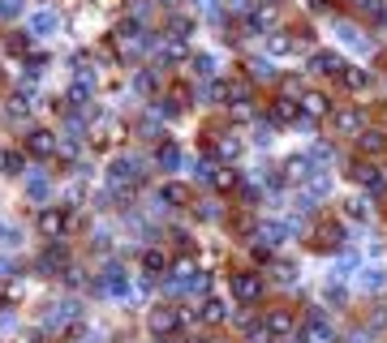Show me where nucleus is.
Listing matches in <instances>:
<instances>
[{
  "label": "nucleus",
  "instance_id": "nucleus-33",
  "mask_svg": "<svg viewBox=\"0 0 387 343\" xmlns=\"http://www.w3.org/2000/svg\"><path fill=\"white\" fill-rule=\"evenodd\" d=\"M220 94H228V90L220 86V81H202V86H198V103H215Z\"/></svg>",
  "mask_w": 387,
  "mask_h": 343
},
{
  "label": "nucleus",
  "instance_id": "nucleus-29",
  "mask_svg": "<svg viewBox=\"0 0 387 343\" xmlns=\"http://www.w3.org/2000/svg\"><path fill=\"white\" fill-rule=\"evenodd\" d=\"M293 47H297L293 35H280V30H276V35H267V52H271V56H288Z\"/></svg>",
  "mask_w": 387,
  "mask_h": 343
},
{
  "label": "nucleus",
  "instance_id": "nucleus-14",
  "mask_svg": "<svg viewBox=\"0 0 387 343\" xmlns=\"http://www.w3.org/2000/svg\"><path fill=\"white\" fill-rule=\"evenodd\" d=\"M310 69H314V73H322V77H344L349 64H344L340 56H336V52H314V56H310Z\"/></svg>",
  "mask_w": 387,
  "mask_h": 343
},
{
  "label": "nucleus",
  "instance_id": "nucleus-2",
  "mask_svg": "<svg viewBox=\"0 0 387 343\" xmlns=\"http://www.w3.org/2000/svg\"><path fill=\"white\" fill-rule=\"evenodd\" d=\"M78 318H82V309H78L73 301H60V305H47V314H43V331L47 335H64V331H73Z\"/></svg>",
  "mask_w": 387,
  "mask_h": 343
},
{
  "label": "nucleus",
  "instance_id": "nucleus-35",
  "mask_svg": "<svg viewBox=\"0 0 387 343\" xmlns=\"http://www.w3.org/2000/svg\"><path fill=\"white\" fill-rule=\"evenodd\" d=\"M349 5L357 9L362 18H379V13H383V0H349Z\"/></svg>",
  "mask_w": 387,
  "mask_h": 343
},
{
  "label": "nucleus",
  "instance_id": "nucleus-1",
  "mask_svg": "<svg viewBox=\"0 0 387 343\" xmlns=\"http://www.w3.org/2000/svg\"><path fill=\"white\" fill-rule=\"evenodd\" d=\"M142 176H147V172H142L138 159H117V163L108 168V189L121 193V198H129V193L142 185Z\"/></svg>",
  "mask_w": 387,
  "mask_h": 343
},
{
  "label": "nucleus",
  "instance_id": "nucleus-30",
  "mask_svg": "<svg viewBox=\"0 0 387 343\" xmlns=\"http://www.w3.org/2000/svg\"><path fill=\"white\" fill-rule=\"evenodd\" d=\"M271 120H301V112H297V103L293 99H276V103H271Z\"/></svg>",
  "mask_w": 387,
  "mask_h": 343
},
{
  "label": "nucleus",
  "instance_id": "nucleus-26",
  "mask_svg": "<svg viewBox=\"0 0 387 343\" xmlns=\"http://www.w3.org/2000/svg\"><path fill=\"white\" fill-rule=\"evenodd\" d=\"M357 146H362L366 155H383V151H387V138L379 134V129H362V134H357Z\"/></svg>",
  "mask_w": 387,
  "mask_h": 343
},
{
  "label": "nucleus",
  "instance_id": "nucleus-28",
  "mask_svg": "<svg viewBox=\"0 0 387 343\" xmlns=\"http://www.w3.org/2000/svg\"><path fill=\"white\" fill-rule=\"evenodd\" d=\"M189 69H194V77L211 81V77H215V56H211V52H198V56L189 60Z\"/></svg>",
  "mask_w": 387,
  "mask_h": 343
},
{
  "label": "nucleus",
  "instance_id": "nucleus-41",
  "mask_svg": "<svg viewBox=\"0 0 387 343\" xmlns=\"http://www.w3.org/2000/svg\"><path fill=\"white\" fill-rule=\"evenodd\" d=\"M224 5H228V13H233V18H250V13H254V5H250V0H224Z\"/></svg>",
  "mask_w": 387,
  "mask_h": 343
},
{
  "label": "nucleus",
  "instance_id": "nucleus-36",
  "mask_svg": "<svg viewBox=\"0 0 387 343\" xmlns=\"http://www.w3.org/2000/svg\"><path fill=\"white\" fill-rule=\"evenodd\" d=\"M250 77L254 81H271V77H276V69H271V60H250Z\"/></svg>",
  "mask_w": 387,
  "mask_h": 343
},
{
  "label": "nucleus",
  "instance_id": "nucleus-37",
  "mask_svg": "<svg viewBox=\"0 0 387 343\" xmlns=\"http://www.w3.org/2000/svg\"><path fill=\"white\" fill-rule=\"evenodd\" d=\"M211 185H215V189H224V193H228V189H237V185H241V176H237V172H228V168H220Z\"/></svg>",
  "mask_w": 387,
  "mask_h": 343
},
{
  "label": "nucleus",
  "instance_id": "nucleus-8",
  "mask_svg": "<svg viewBox=\"0 0 387 343\" xmlns=\"http://www.w3.org/2000/svg\"><path fill=\"white\" fill-rule=\"evenodd\" d=\"M95 288H99V292H108V296H129V270L112 262V266H104V275H99V279H95Z\"/></svg>",
  "mask_w": 387,
  "mask_h": 343
},
{
  "label": "nucleus",
  "instance_id": "nucleus-46",
  "mask_svg": "<svg viewBox=\"0 0 387 343\" xmlns=\"http://www.w3.org/2000/svg\"><path fill=\"white\" fill-rule=\"evenodd\" d=\"M5 163H9V155H5V151H0V172H5Z\"/></svg>",
  "mask_w": 387,
  "mask_h": 343
},
{
  "label": "nucleus",
  "instance_id": "nucleus-15",
  "mask_svg": "<svg viewBox=\"0 0 387 343\" xmlns=\"http://www.w3.org/2000/svg\"><path fill=\"white\" fill-rule=\"evenodd\" d=\"M327 112H331L327 94H318V90H305V94H301V120H322Z\"/></svg>",
  "mask_w": 387,
  "mask_h": 343
},
{
  "label": "nucleus",
  "instance_id": "nucleus-10",
  "mask_svg": "<svg viewBox=\"0 0 387 343\" xmlns=\"http://www.w3.org/2000/svg\"><path fill=\"white\" fill-rule=\"evenodd\" d=\"M64 262H69V249H64V240H52L35 266H39V275H60V270H64Z\"/></svg>",
  "mask_w": 387,
  "mask_h": 343
},
{
  "label": "nucleus",
  "instance_id": "nucleus-45",
  "mask_svg": "<svg viewBox=\"0 0 387 343\" xmlns=\"http://www.w3.org/2000/svg\"><path fill=\"white\" fill-rule=\"evenodd\" d=\"M310 9H314V13H327V9H331V0H310Z\"/></svg>",
  "mask_w": 387,
  "mask_h": 343
},
{
  "label": "nucleus",
  "instance_id": "nucleus-11",
  "mask_svg": "<svg viewBox=\"0 0 387 343\" xmlns=\"http://www.w3.org/2000/svg\"><path fill=\"white\" fill-rule=\"evenodd\" d=\"M26 30H30V35H56V30H60V13L56 9H35V13H30V18H26Z\"/></svg>",
  "mask_w": 387,
  "mask_h": 343
},
{
  "label": "nucleus",
  "instance_id": "nucleus-18",
  "mask_svg": "<svg viewBox=\"0 0 387 343\" xmlns=\"http://www.w3.org/2000/svg\"><path fill=\"white\" fill-rule=\"evenodd\" d=\"M344 244V227L340 223H318V232H314V249H340Z\"/></svg>",
  "mask_w": 387,
  "mask_h": 343
},
{
  "label": "nucleus",
  "instance_id": "nucleus-42",
  "mask_svg": "<svg viewBox=\"0 0 387 343\" xmlns=\"http://www.w3.org/2000/svg\"><path fill=\"white\" fill-rule=\"evenodd\" d=\"M246 26L254 30V35H263V30H267V13H263V9H254L250 18H246Z\"/></svg>",
  "mask_w": 387,
  "mask_h": 343
},
{
  "label": "nucleus",
  "instance_id": "nucleus-9",
  "mask_svg": "<svg viewBox=\"0 0 387 343\" xmlns=\"http://www.w3.org/2000/svg\"><path fill=\"white\" fill-rule=\"evenodd\" d=\"M263 326H267L271 339H288V335L297 331V318H293V309H267V314H263Z\"/></svg>",
  "mask_w": 387,
  "mask_h": 343
},
{
  "label": "nucleus",
  "instance_id": "nucleus-49",
  "mask_svg": "<svg viewBox=\"0 0 387 343\" xmlns=\"http://www.w3.org/2000/svg\"><path fill=\"white\" fill-rule=\"evenodd\" d=\"M271 343H284V339H271Z\"/></svg>",
  "mask_w": 387,
  "mask_h": 343
},
{
  "label": "nucleus",
  "instance_id": "nucleus-34",
  "mask_svg": "<svg viewBox=\"0 0 387 343\" xmlns=\"http://www.w3.org/2000/svg\"><path fill=\"white\" fill-rule=\"evenodd\" d=\"M9 52H13V56H26V52H30V30H18V35H9Z\"/></svg>",
  "mask_w": 387,
  "mask_h": 343
},
{
  "label": "nucleus",
  "instance_id": "nucleus-24",
  "mask_svg": "<svg viewBox=\"0 0 387 343\" xmlns=\"http://www.w3.org/2000/svg\"><path fill=\"white\" fill-rule=\"evenodd\" d=\"M258 240H267L263 249H276V244L288 240V223H263V227H258Z\"/></svg>",
  "mask_w": 387,
  "mask_h": 343
},
{
  "label": "nucleus",
  "instance_id": "nucleus-5",
  "mask_svg": "<svg viewBox=\"0 0 387 343\" xmlns=\"http://www.w3.org/2000/svg\"><path fill=\"white\" fill-rule=\"evenodd\" d=\"M112 43H117L121 52H142V47H151V39H147V30H142L138 18H129V22H121L112 30Z\"/></svg>",
  "mask_w": 387,
  "mask_h": 343
},
{
  "label": "nucleus",
  "instance_id": "nucleus-44",
  "mask_svg": "<svg viewBox=\"0 0 387 343\" xmlns=\"http://www.w3.org/2000/svg\"><path fill=\"white\" fill-rule=\"evenodd\" d=\"M327 301H331V305H344V288H336V283H327Z\"/></svg>",
  "mask_w": 387,
  "mask_h": 343
},
{
  "label": "nucleus",
  "instance_id": "nucleus-47",
  "mask_svg": "<svg viewBox=\"0 0 387 343\" xmlns=\"http://www.w3.org/2000/svg\"><path fill=\"white\" fill-rule=\"evenodd\" d=\"M194 5H211V0H194Z\"/></svg>",
  "mask_w": 387,
  "mask_h": 343
},
{
  "label": "nucleus",
  "instance_id": "nucleus-31",
  "mask_svg": "<svg viewBox=\"0 0 387 343\" xmlns=\"http://www.w3.org/2000/svg\"><path fill=\"white\" fill-rule=\"evenodd\" d=\"M142 270H147V275L168 270V257H164V249H147V253H142Z\"/></svg>",
  "mask_w": 387,
  "mask_h": 343
},
{
  "label": "nucleus",
  "instance_id": "nucleus-16",
  "mask_svg": "<svg viewBox=\"0 0 387 343\" xmlns=\"http://www.w3.org/2000/svg\"><path fill=\"white\" fill-rule=\"evenodd\" d=\"M349 176H353V181H357L362 189H375V193L383 189V172L375 168V163H366V159H362V163H353V168H349Z\"/></svg>",
  "mask_w": 387,
  "mask_h": 343
},
{
  "label": "nucleus",
  "instance_id": "nucleus-43",
  "mask_svg": "<svg viewBox=\"0 0 387 343\" xmlns=\"http://www.w3.org/2000/svg\"><path fill=\"white\" fill-rule=\"evenodd\" d=\"M168 35H176V39H185V35H189V22H185V18H172V26H168Z\"/></svg>",
  "mask_w": 387,
  "mask_h": 343
},
{
  "label": "nucleus",
  "instance_id": "nucleus-48",
  "mask_svg": "<svg viewBox=\"0 0 387 343\" xmlns=\"http://www.w3.org/2000/svg\"><path fill=\"white\" fill-rule=\"evenodd\" d=\"M164 5H176V0H164Z\"/></svg>",
  "mask_w": 387,
  "mask_h": 343
},
{
  "label": "nucleus",
  "instance_id": "nucleus-4",
  "mask_svg": "<svg viewBox=\"0 0 387 343\" xmlns=\"http://www.w3.org/2000/svg\"><path fill=\"white\" fill-rule=\"evenodd\" d=\"M228 288H233V301L254 305L258 296H263V275H258V270H233L228 275Z\"/></svg>",
  "mask_w": 387,
  "mask_h": 343
},
{
  "label": "nucleus",
  "instance_id": "nucleus-19",
  "mask_svg": "<svg viewBox=\"0 0 387 343\" xmlns=\"http://www.w3.org/2000/svg\"><path fill=\"white\" fill-rule=\"evenodd\" d=\"M26 198L30 202H47L52 198V176L47 172H26Z\"/></svg>",
  "mask_w": 387,
  "mask_h": 343
},
{
  "label": "nucleus",
  "instance_id": "nucleus-27",
  "mask_svg": "<svg viewBox=\"0 0 387 343\" xmlns=\"http://www.w3.org/2000/svg\"><path fill=\"white\" fill-rule=\"evenodd\" d=\"M159 60H164V64H176V60H185V39L168 35L164 43H159Z\"/></svg>",
  "mask_w": 387,
  "mask_h": 343
},
{
  "label": "nucleus",
  "instance_id": "nucleus-21",
  "mask_svg": "<svg viewBox=\"0 0 387 343\" xmlns=\"http://www.w3.org/2000/svg\"><path fill=\"white\" fill-rule=\"evenodd\" d=\"M155 163H159L164 172H176V168H181V146H176V142H159Z\"/></svg>",
  "mask_w": 387,
  "mask_h": 343
},
{
  "label": "nucleus",
  "instance_id": "nucleus-50",
  "mask_svg": "<svg viewBox=\"0 0 387 343\" xmlns=\"http://www.w3.org/2000/svg\"><path fill=\"white\" fill-rule=\"evenodd\" d=\"M267 5H276V0H267Z\"/></svg>",
  "mask_w": 387,
  "mask_h": 343
},
{
  "label": "nucleus",
  "instance_id": "nucleus-20",
  "mask_svg": "<svg viewBox=\"0 0 387 343\" xmlns=\"http://www.w3.org/2000/svg\"><path fill=\"white\" fill-rule=\"evenodd\" d=\"M189 202V189L181 181H168V185H159V206H185Z\"/></svg>",
  "mask_w": 387,
  "mask_h": 343
},
{
  "label": "nucleus",
  "instance_id": "nucleus-17",
  "mask_svg": "<svg viewBox=\"0 0 387 343\" xmlns=\"http://www.w3.org/2000/svg\"><path fill=\"white\" fill-rule=\"evenodd\" d=\"M176 326H181V314H176L172 305H159V309H151V331H155V335H172Z\"/></svg>",
  "mask_w": 387,
  "mask_h": 343
},
{
  "label": "nucleus",
  "instance_id": "nucleus-38",
  "mask_svg": "<svg viewBox=\"0 0 387 343\" xmlns=\"http://www.w3.org/2000/svg\"><path fill=\"white\" fill-rule=\"evenodd\" d=\"M344 215H349V219H370V202H366V198L344 202Z\"/></svg>",
  "mask_w": 387,
  "mask_h": 343
},
{
  "label": "nucleus",
  "instance_id": "nucleus-32",
  "mask_svg": "<svg viewBox=\"0 0 387 343\" xmlns=\"http://www.w3.org/2000/svg\"><path fill=\"white\" fill-rule=\"evenodd\" d=\"M340 86H344V90H366V86H370V73H366V69H344Z\"/></svg>",
  "mask_w": 387,
  "mask_h": 343
},
{
  "label": "nucleus",
  "instance_id": "nucleus-39",
  "mask_svg": "<svg viewBox=\"0 0 387 343\" xmlns=\"http://www.w3.org/2000/svg\"><path fill=\"white\" fill-rule=\"evenodd\" d=\"M383 283H387V279H383V270H362V288H366V292H379Z\"/></svg>",
  "mask_w": 387,
  "mask_h": 343
},
{
  "label": "nucleus",
  "instance_id": "nucleus-6",
  "mask_svg": "<svg viewBox=\"0 0 387 343\" xmlns=\"http://www.w3.org/2000/svg\"><path fill=\"white\" fill-rule=\"evenodd\" d=\"M60 151V138L52 134V129H30L26 134V155H35V159H52Z\"/></svg>",
  "mask_w": 387,
  "mask_h": 343
},
{
  "label": "nucleus",
  "instance_id": "nucleus-23",
  "mask_svg": "<svg viewBox=\"0 0 387 343\" xmlns=\"http://www.w3.org/2000/svg\"><path fill=\"white\" fill-rule=\"evenodd\" d=\"M159 77H164V69H138L134 73V90L138 94H155L159 90Z\"/></svg>",
  "mask_w": 387,
  "mask_h": 343
},
{
  "label": "nucleus",
  "instance_id": "nucleus-40",
  "mask_svg": "<svg viewBox=\"0 0 387 343\" xmlns=\"http://www.w3.org/2000/svg\"><path fill=\"white\" fill-rule=\"evenodd\" d=\"M22 13V0H0V22H13Z\"/></svg>",
  "mask_w": 387,
  "mask_h": 343
},
{
  "label": "nucleus",
  "instance_id": "nucleus-3",
  "mask_svg": "<svg viewBox=\"0 0 387 343\" xmlns=\"http://www.w3.org/2000/svg\"><path fill=\"white\" fill-rule=\"evenodd\" d=\"M297 343H336V331H331V322L322 309H310L301 322V331H297Z\"/></svg>",
  "mask_w": 387,
  "mask_h": 343
},
{
  "label": "nucleus",
  "instance_id": "nucleus-7",
  "mask_svg": "<svg viewBox=\"0 0 387 343\" xmlns=\"http://www.w3.org/2000/svg\"><path fill=\"white\" fill-rule=\"evenodd\" d=\"M64 227H69V210H64V206H43L39 210V232L47 240H60Z\"/></svg>",
  "mask_w": 387,
  "mask_h": 343
},
{
  "label": "nucleus",
  "instance_id": "nucleus-13",
  "mask_svg": "<svg viewBox=\"0 0 387 343\" xmlns=\"http://www.w3.org/2000/svg\"><path fill=\"white\" fill-rule=\"evenodd\" d=\"M331 125H336V134H340V138H357L362 129H366V116H362V107H340Z\"/></svg>",
  "mask_w": 387,
  "mask_h": 343
},
{
  "label": "nucleus",
  "instance_id": "nucleus-25",
  "mask_svg": "<svg viewBox=\"0 0 387 343\" xmlns=\"http://www.w3.org/2000/svg\"><path fill=\"white\" fill-rule=\"evenodd\" d=\"M237 155H241V138H237V134H220V138H215V159L233 163Z\"/></svg>",
  "mask_w": 387,
  "mask_h": 343
},
{
  "label": "nucleus",
  "instance_id": "nucleus-22",
  "mask_svg": "<svg viewBox=\"0 0 387 343\" xmlns=\"http://www.w3.org/2000/svg\"><path fill=\"white\" fill-rule=\"evenodd\" d=\"M198 318H202V322H211V326H220V322H228V305L215 301V296H207L202 309H198Z\"/></svg>",
  "mask_w": 387,
  "mask_h": 343
},
{
  "label": "nucleus",
  "instance_id": "nucleus-12",
  "mask_svg": "<svg viewBox=\"0 0 387 343\" xmlns=\"http://www.w3.org/2000/svg\"><path fill=\"white\" fill-rule=\"evenodd\" d=\"M336 35H340V43L353 47V52H375V39H366V30L353 26V22H336Z\"/></svg>",
  "mask_w": 387,
  "mask_h": 343
}]
</instances>
